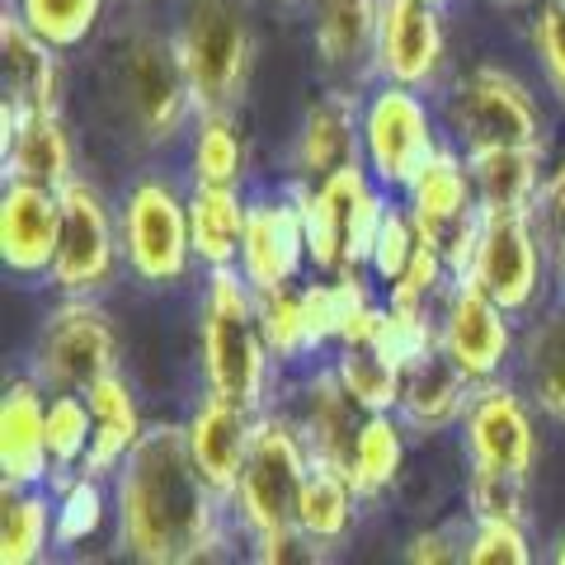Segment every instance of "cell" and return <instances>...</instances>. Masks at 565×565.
<instances>
[{
	"label": "cell",
	"mask_w": 565,
	"mask_h": 565,
	"mask_svg": "<svg viewBox=\"0 0 565 565\" xmlns=\"http://www.w3.org/2000/svg\"><path fill=\"white\" fill-rule=\"evenodd\" d=\"M52 537V509L43 494L29 486H6V509H0V561L6 565H29L43 556Z\"/></svg>",
	"instance_id": "32"
},
{
	"label": "cell",
	"mask_w": 565,
	"mask_h": 565,
	"mask_svg": "<svg viewBox=\"0 0 565 565\" xmlns=\"http://www.w3.org/2000/svg\"><path fill=\"white\" fill-rule=\"evenodd\" d=\"M43 33L24 24V14L6 10L0 20V81H6V114L57 109V57Z\"/></svg>",
	"instance_id": "22"
},
{
	"label": "cell",
	"mask_w": 565,
	"mask_h": 565,
	"mask_svg": "<svg viewBox=\"0 0 565 565\" xmlns=\"http://www.w3.org/2000/svg\"><path fill=\"white\" fill-rule=\"evenodd\" d=\"M533 222H537V236L552 245V250H565V161L556 166V174L537 189L533 199Z\"/></svg>",
	"instance_id": "43"
},
{
	"label": "cell",
	"mask_w": 565,
	"mask_h": 565,
	"mask_svg": "<svg viewBox=\"0 0 565 565\" xmlns=\"http://www.w3.org/2000/svg\"><path fill=\"white\" fill-rule=\"evenodd\" d=\"M363 419H367V411L349 396L340 373H321L297 392L292 429L302 434V444H307L316 467H334V471L353 476V452H359Z\"/></svg>",
	"instance_id": "18"
},
{
	"label": "cell",
	"mask_w": 565,
	"mask_h": 565,
	"mask_svg": "<svg viewBox=\"0 0 565 565\" xmlns=\"http://www.w3.org/2000/svg\"><path fill=\"white\" fill-rule=\"evenodd\" d=\"M552 561H556V565H565V537L556 542V552H552Z\"/></svg>",
	"instance_id": "45"
},
{
	"label": "cell",
	"mask_w": 565,
	"mask_h": 565,
	"mask_svg": "<svg viewBox=\"0 0 565 565\" xmlns=\"http://www.w3.org/2000/svg\"><path fill=\"white\" fill-rule=\"evenodd\" d=\"M467 170L481 212H533L542 189V147H476L467 151Z\"/></svg>",
	"instance_id": "25"
},
{
	"label": "cell",
	"mask_w": 565,
	"mask_h": 565,
	"mask_svg": "<svg viewBox=\"0 0 565 565\" xmlns=\"http://www.w3.org/2000/svg\"><path fill=\"white\" fill-rule=\"evenodd\" d=\"M467 282L490 292L504 311H523L537 297L542 278V250H537V222L533 212H486L481 232H476V250L467 264Z\"/></svg>",
	"instance_id": "11"
},
{
	"label": "cell",
	"mask_w": 565,
	"mask_h": 565,
	"mask_svg": "<svg viewBox=\"0 0 565 565\" xmlns=\"http://www.w3.org/2000/svg\"><path fill=\"white\" fill-rule=\"evenodd\" d=\"M401 429L392 411H373L363 419V434H359V452H353V490H359V500H373V494H382L386 486L396 481L401 471Z\"/></svg>",
	"instance_id": "33"
},
{
	"label": "cell",
	"mask_w": 565,
	"mask_h": 565,
	"mask_svg": "<svg viewBox=\"0 0 565 565\" xmlns=\"http://www.w3.org/2000/svg\"><path fill=\"white\" fill-rule=\"evenodd\" d=\"M307 471H311V452L302 444V434L288 419H274V415L255 419L250 452H245L241 481L232 490L236 514L250 527V537H274L297 527Z\"/></svg>",
	"instance_id": "5"
},
{
	"label": "cell",
	"mask_w": 565,
	"mask_h": 565,
	"mask_svg": "<svg viewBox=\"0 0 565 565\" xmlns=\"http://www.w3.org/2000/svg\"><path fill=\"white\" fill-rule=\"evenodd\" d=\"M297 203H302L307 255L316 259V269L344 274L353 264H367L386 207L367 184V174L359 170V161L334 170L321 184H302Z\"/></svg>",
	"instance_id": "6"
},
{
	"label": "cell",
	"mask_w": 565,
	"mask_h": 565,
	"mask_svg": "<svg viewBox=\"0 0 565 565\" xmlns=\"http://www.w3.org/2000/svg\"><path fill=\"white\" fill-rule=\"evenodd\" d=\"M419 250V226L411 212H382V226H377V241H373V255H367V264H373V274L382 282H396L405 274V264L415 259Z\"/></svg>",
	"instance_id": "38"
},
{
	"label": "cell",
	"mask_w": 565,
	"mask_h": 565,
	"mask_svg": "<svg viewBox=\"0 0 565 565\" xmlns=\"http://www.w3.org/2000/svg\"><path fill=\"white\" fill-rule=\"evenodd\" d=\"M250 434H255V411L226 401L217 392H207L193 415L184 424V438H189V452H193V467L203 471V481L232 500V490L241 481V467H245V452H250Z\"/></svg>",
	"instance_id": "19"
},
{
	"label": "cell",
	"mask_w": 565,
	"mask_h": 565,
	"mask_svg": "<svg viewBox=\"0 0 565 565\" xmlns=\"http://www.w3.org/2000/svg\"><path fill=\"white\" fill-rule=\"evenodd\" d=\"M90 438H95V411L85 392H57L47 401V448L57 471L76 467L85 448H90Z\"/></svg>",
	"instance_id": "35"
},
{
	"label": "cell",
	"mask_w": 565,
	"mask_h": 565,
	"mask_svg": "<svg viewBox=\"0 0 565 565\" xmlns=\"http://www.w3.org/2000/svg\"><path fill=\"white\" fill-rule=\"evenodd\" d=\"M241 180V137L226 109H203L193 137V184H236Z\"/></svg>",
	"instance_id": "34"
},
{
	"label": "cell",
	"mask_w": 565,
	"mask_h": 565,
	"mask_svg": "<svg viewBox=\"0 0 565 565\" xmlns=\"http://www.w3.org/2000/svg\"><path fill=\"white\" fill-rule=\"evenodd\" d=\"M523 377L537 411L565 424V307L546 311L533 321L523 340Z\"/></svg>",
	"instance_id": "30"
},
{
	"label": "cell",
	"mask_w": 565,
	"mask_h": 565,
	"mask_svg": "<svg viewBox=\"0 0 565 565\" xmlns=\"http://www.w3.org/2000/svg\"><path fill=\"white\" fill-rule=\"evenodd\" d=\"M189 236H193V255H199L207 269H226V264L241 259L245 203L236 199V184H193Z\"/></svg>",
	"instance_id": "27"
},
{
	"label": "cell",
	"mask_w": 565,
	"mask_h": 565,
	"mask_svg": "<svg viewBox=\"0 0 565 565\" xmlns=\"http://www.w3.org/2000/svg\"><path fill=\"white\" fill-rule=\"evenodd\" d=\"M307 250V222L297 199H259L245 207V236L236 269L250 278L255 292L288 288Z\"/></svg>",
	"instance_id": "17"
},
{
	"label": "cell",
	"mask_w": 565,
	"mask_h": 565,
	"mask_svg": "<svg viewBox=\"0 0 565 565\" xmlns=\"http://www.w3.org/2000/svg\"><path fill=\"white\" fill-rule=\"evenodd\" d=\"M467 429V462L490 467V471H514L527 476L537 462V434L533 415L519 392H509L500 382H481L462 411Z\"/></svg>",
	"instance_id": "13"
},
{
	"label": "cell",
	"mask_w": 565,
	"mask_h": 565,
	"mask_svg": "<svg viewBox=\"0 0 565 565\" xmlns=\"http://www.w3.org/2000/svg\"><path fill=\"white\" fill-rule=\"evenodd\" d=\"M471 392H476V382L452 363V353L444 344H434L401 367L396 415L405 429H419V434L448 429L452 419H462Z\"/></svg>",
	"instance_id": "20"
},
{
	"label": "cell",
	"mask_w": 565,
	"mask_h": 565,
	"mask_svg": "<svg viewBox=\"0 0 565 565\" xmlns=\"http://www.w3.org/2000/svg\"><path fill=\"white\" fill-rule=\"evenodd\" d=\"M452 552H448V537L444 533H424V537H415L411 546H405V561H448Z\"/></svg>",
	"instance_id": "44"
},
{
	"label": "cell",
	"mask_w": 565,
	"mask_h": 565,
	"mask_svg": "<svg viewBox=\"0 0 565 565\" xmlns=\"http://www.w3.org/2000/svg\"><path fill=\"white\" fill-rule=\"evenodd\" d=\"M104 0H20V14L33 33H43L52 47H76L90 39Z\"/></svg>",
	"instance_id": "36"
},
{
	"label": "cell",
	"mask_w": 565,
	"mask_h": 565,
	"mask_svg": "<svg viewBox=\"0 0 565 565\" xmlns=\"http://www.w3.org/2000/svg\"><path fill=\"white\" fill-rule=\"evenodd\" d=\"M438 141L424 99L415 85L386 81L382 90L363 104V156L367 170L377 174L386 189H411L415 174L434 161Z\"/></svg>",
	"instance_id": "8"
},
{
	"label": "cell",
	"mask_w": 565,
	"mask_h": 565,
	"mask_svg": "<svg viewBox=\"0 0 565 565\" xmlns=\"http://www.w3.org/2000/svg\"><path fill=\"white\" fill-rule=\"evenodd\" d=\"M222 500L193 467L184 429H141L118 467V546L141 565H184L217 552Z\"/></svg>",
	"instance_id": "1"
},
{
	"label": "cell",
	"mask_w": 565,
	"mask_h": 565,
	"mask_svg": "<svg viewBox=\"0 0 565 565\" xmlns=\"http://www.w3.org/2000/svg\"><path fill=\"white\" fill-rule=\"evenodd\" d=\"M504 307L490 292H481L467 278H452L448 288V307H444V326H438V344L452 353V363L481 386L494 382V373L509 359V321Z\"/></svg>",
	"instance_id": "14"
},
{
	"label": "cell",
	"mask_w": 565,
	"mask_h": 565,
	"mask_svg": "<svg viewBox=\"0 0 565 565\" xmlns=\"http://www.w3.org/2000/svg\"><path fill=\"white\" fill-rule=\"evenodd\" d=\"M62 203L57 189L39 180H6L0 193V259L20 278H47L57 255Z\"/></svg>",
	"instance_id": "15"
},
{
	"label": "cell",
	"mask_w": 565,
	"mask_h": 565,
	"mask_svg": "<svg viewBox=\"0 0 565 565\" xmlns=\"http://www.w3.org/2000/svg\"><path fill=\"white\" fill-rule=\"evenodd\" d=\"M467 561L471 565H527V533L519 519H476V533L467 542Z\"/></svg>",
	"instance_id": "40"
},
{
	"label": "cell",
	"mask_w": 565,
	"mask_h": 565,
	"mask_svg": "<svg viewBox=\"0 0 565 565\" xmlns=\"http://www.w3.org/2000/svg\"><path fill=\"white\" fill-rule=\"evenodd\" d=\"M269 340L259 326V297L236 264L207 269L203 297V377L207 392L259 411L264 377H269Z\"/></svg>",
	"instance_id": "2"
},
{
	"label": "cell",
	"mask_w": 565,
	"mask_h": 565,
	"mask_svg": "<svg viewBox=\"0 0 565 565\" xmlns=\"http://www.w3.org/2000/svg\"><path fill=\"white\" fill-rule=\"evenodd\" d=\"M533 47L537 62L552 81V90L565 99V0H542L537 20H533Z\"/></svg>",
	"instance_id": "42"
},
{
	"label": "cell",
	"mask_w": 565,
	"mask_h": 565,
	"mask_svg": "<svg viewBox=\"0 0 565 565\" xmlns=\"http://www.w3.org/2000/svg\"><path fill=\"white\" fill-rule=\"evenodd\" d=\"M429 6H438V10H444V6H448V0H429Z\"/></svg>",
	"instance_id": "46"
},
{
	"label": "cell",
	"mask_w": 565,
	"mask_h": 565,
	"mask_svg": "<svg viewBox=\"0 0 565 565\" xmlns=\"http://www.w3.org/2000/svg\"><path fill=\"white\" fill-rule=\"evenodd\" d=\"M85 401H90V411H95V438L81 457V471L99 481V476H109L128 462L132 444L141 438V424H137V405H132L128 382L118 377V367L85 386Z\"/></svg>",
	"instance_id": "26"
},
{
	"label": "cell",
	"mask_w": 565,
	"mask_h": 565,
	"mask_svg": "<svg viewBox=\"0 0 565 565\" xmlns=\"http://www.w3.org/2000/svg\"><path fill=\"white\" fill-rule=\"evenodd\" d=\"M438 57H444L438 6H429V0H382L377 52H373L377 76L424 90L438 76Z\"/></svg>",
	"instance_id": "16"
},
{
	"label": "cell",
	"mask_w": 565,
	"mask_h": 565,
	"mask_svg": "<svg viewBox=\"0 0 565 565\" xmlns=\"http://www.w3.org/2000/svg\"><path fill=\"white\" fill-rule=\"evenodd\" d=\"M382 0H316V57L326 66H359L377 52Z\"/></svg>",
	"instance_id": "28"
},
{
	"label": "cell",
	"mask_w": 565,
	"mask_h": 565,
	"mask_svg": "<svg viewBox=\"0 0 565 565\" xmlns=\"http://www.w3.org/2000/svg\"><path fill=\"white\" fill-rule=\"evenodd\" d=\"M174 43L184 52L193 99L203 109H232L250 81L255 24L250 0H184Z\"/></svg>",
	"instance_id": "4"
},
{
	"label": "cell",
	"mask_w": 565,
	"mask_h": 565,
	"mask_svg": "<svg viewBox=\"0 0 565 565\" xmlns=\"http://www.w3.org/2000/svg\"><path fill=\"white\" fill-rule=\"evenodd\" d=\"M57 203H62V226H57V255H52L47 282H57L71 297L99 292L114 278V255L122 245V236L109 222V207L76 174L57 189Z\"/></svg>",
	"instance_id": "10"
},
{
	"label": "cell",
	"mask_w": 565,
	"mask_h": 565,
	"mask_svg": "<svg viewBox=\"0 0 565 565\" xmlns=\"http://www.w3.org/2000/svg\"><path fill=\"white\" fill-rule=\"evenodd\" d=\"M39 377H14L0 401V471L6 486H39L52 462L47 448V405Z\"/></svg>",
	"instance_id": "23"
},
{
	"label": "cell",
	"mask_w": 565,
	"mask_h": 565,
	"mask_svg": "<svg viewBox=\"0 0 565 565\" xmlns=\"http://www.w3.org/2000/svg\"><path fill=\"white\" fill-rule=\"evenodd\" d=\"M122 255H128L132 274L151 288H170L180 282L193 255L189 236V203L174 199V189L161 180H137L122 199Z\"/></svg>",
	"instance_id": "7"
},
{
	"label": "cell",
	"mask_w": 565,
	"mask_h": 565,
	"mask_svg": "<svg viewBox=\"0 0 565 565\" xmlns=\"http://www.w3.org/2000/svg\"><path fill=\"white\" fill-rule=\"evenodd\" d=\"M0 156H6V180H39L52 189H62L71 180V137L62 128L57 109L6 114Z\"/></svg>",
	"instance_id": "24"
},
{
	"label": "cell",
	"mask_w": 565,
	"mask_h": 565,
	"mask_svg": "<svg viewBox=\"0 0 565 565\" xmlns=\"http://www.w3.org/2000/svg\"><path fill=\"white\" fill-rule=\"evenodd\" d=\"M334 373L349 386V396L363 405L367 415L373 411H396V392H401V363L382 349V340H349L340 344V363Z\"/></svg>",
	"instance_id": "31"
},
{
	"label": "cell",
	"mask_w": 565,
	"mask_h": 565,
	"mask_svg": "<svg viewBox=\"0 0 565 565\" xmlns=\"http://www.w3.org/2000/svg\"><path fill=\"white\" fill-rule=\"evenodd\" d=\"M452 132L476 147H542V118L533 95L514 76L481 66L452 95Z\"/></svg>",
	"instance_id": "12"
},
{
	"label": "cell",
	"mask_w": 565,
	"mask_h": 565,
	"mask_svg": "<svg viewBox=\"0 0 565 565\" xmlns=\"http://www.w3.org/2000/svg\"><path fill=\"white\" fill-rule=\"evenodd\" d=\"M114 95L122 104V118L137 128L141 141H166L180 132L193 99V81L184 66V52L174 39L156 29L122 33L114 47Z\"/></svg>",
	"instance_id": "3"
},
{
	"label": "cell",
	"mask_w": 565,
	"mask_h": 565,
	"mask_svg": "<svg viewBox=\"0 0 565 565\" xmlns=\"http://www.w3.org/2000/svg\"><path fill=\"white\" fill-rule=\"evenodd\" d=\"M353 500H359V490H353L344 471L311 462L307 486H302V504H297V533L316 542L321 552L334 542H344L349 523H353Z\"/></svg>",
	"instance_id": "29"
},
{
	"label": "cell",
	"mask_w": 565,
	"mask_h": 565,
	"mask_svg": "<svg viewBox=\"0 0 565 565\" xmlns=\"http://www.w3.org/2000/svg\"><path fill=\"white\" fill-rule=\"evenodd\" d=\"M114 359L118 344L109 316L85 297H71L47 316L39 344H33V377L47 392H85L95 377L114 373Z\"/></svg>",
	"instance_id": "9"
},
{
	"label": "cell",
	"mask_w": 565,
	"mask_h": 565,
	"mask_svg": "<svg viewBox=\"0 0 565 565\" xmlns=\"http://www.w3.org/2000/svg\"><path fill=\"white\" fill-rule=\"evenodd\" d=\"M259 297V326L264 340L278 359H297V353L311 349V326H307V297L292 288H269L255 292Z\"/></svg>",
	"instance_id": "37"
},
{
	"label": "cell",
	"mask_w": 565,
	"mask_h": 565,
	"mask_svg": "<svg viewBox=\"0 0 565 565\" xmlns=\"http://www.w3.org/2000/svg\"><path fill=\"white\" fill-rule=\"evenodd\" d=\"M99 527V481L95 476H76L62 490V509H57V542H85Z\"/></svg>",
	"instance_id": "41"
},
{
	"label": "cell",
	"mask_w": 565,
	"mask_h": 565,
	"mask_svg": "<svg viewBox=\"0 0 565 565\" xmlns=\"http://www.w3.org/2000/svg\"><path fill=\"white\" fill-rule=\"evenodd\" d=\"M359 141H363V109L353 104V95L330 90L311 104V114L297 132L292 151V174L297 184H321L334 170H344L359 161Z\"/></svg>",
	"instance_id": "21"
},
{
	"label": "cell",
	"mask_w": 565,
	"mask_h": 565,
	"mask_svg": "<svg viewBox=\"0 0 565 565\" xmlns=\"http://www.w3.org/2000/svg\"><path fill=\"white\" fill-rule=\"evenodd\" d=\"M523 481L527 476H514V471L471 467V481H467L471 514L476 519H519L523 514Z\"/></svg>",
	"instance_id": "39"
}]
</instances>
